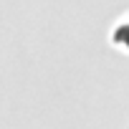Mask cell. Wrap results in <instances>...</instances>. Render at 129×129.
Masks as SVG:
<instances>
[{"label": "cell", "mask_w": 129, "mask_h": 129, "mask_svg": "<svg viewBox=\"0 0 129 129\" xmlns=\"http://www.w3.org/2000/svg\"><path fill=\"white\" fill-rule=\"evenodd\" d=\"M114 41L129 51V23H124V25H119V28H116V33H114Z\"/></svg>", "instance_id": "1"}]
</instances>
